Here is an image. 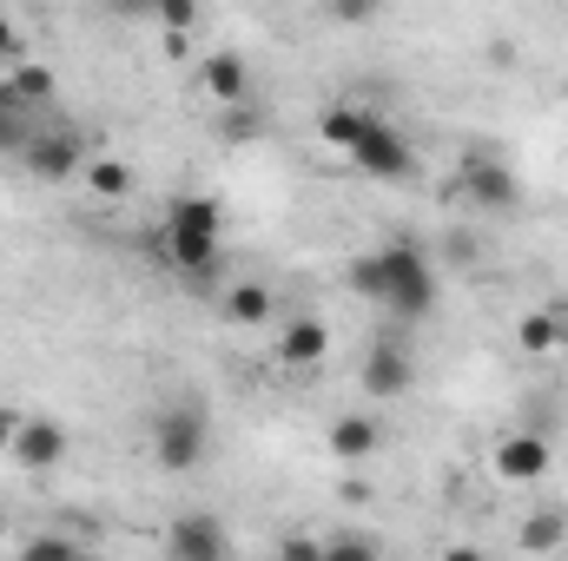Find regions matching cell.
Masks as SVG:
<instances>
[{
    "instance_id": "1",
    "label": "cell",
    "mask_w": 568,
    "mask_h": 561,
    "mask_svg": "<svg viewBox=\"0 0 568 561\" xmlns=\"http://www.w3.org/2000/svg\"><path fill=\"white\" fill-rule=\"evenodd\" d=\"M377 258H384V310L404 317V324H424L429 310H436V272H429V258L410 238L377 245Z\"/></svg>"
},
{
    "instance_id": "2",
    "label": "cell",
    "mask_w": 568,
    "mask_h": 561,
    "mask_svg": "<svg viewBox=\"0 0 568 561\" xmlns=\"http://www.w3.org/2000/svg\"><path fill=\"white\" fill-rule=\"evenodd\" d=\"M152 462L165 476H185V469L205 462V417L192 404H172V410L152 417Z\"/></svg>"
},
{
    "instance_id": "3",
    "label": "cell",
    "mask_w": 568,
    "mask_h": 561,
    "mask_svg": "<svg viewBox=\"0 0 568 561\" xmlns=\"http://www.w3.org/2000/svg\"><path fill=\"white\" fill-rule=\"evenodd\" d=\"M351 165L371 172V178H384V185H404V178H417V145L404 140L390 120H371L364 140L351 145Z\"/></svg>"
},
{
    "instance_id": "4",
    "label": "cell",
    "mask_w": 568,
    "mask_h": 561,
    "mask_svg": "<svg viewBox=\"0 0 568 561\" xmlns=\"http://www.w3.org/2000/svg\"><path fill=\"white\" fill-rule=\"evenodd\" d=\"M456 185H463V198H476L483 212H516V205H523V185H516V172H509V165H503L489 145H469V159H463Z\"/></svg>"
},
{
    "instance_id": "5",
    "label": "cell",
    "mask_w": 568,
    "mask_h": 561,
    "mask_svg": "<svg viewBox=\"0 0 568 561\" xmlns=\"http://www.w3.org/2000/svg\"><path fill=\"white\" fill-rule=\"evenodd\" d=\"M357 384H364V397H371V404H397V397H410V384H417V364H410V350H404V344L377 337V344L364 350V370H357Z\"/></svg>"
},
{
    "instance_id": "6",
    "label": "cell",
    "mask_w": 568,
    "mask_h": 561,
    "mask_svg": "<svg viewBox=\"0 0 568 561\" xmlns=\"http://www.w3.org/2000/svg\"><path fill=\"white\" fill-rule=\"evenodd\" d=\"M20 165L33 172V178H47V185H60V178H73V172H87V140L73 133V126H53V133H33L27 152H20Z\"/></svg>"
},
{
    "instance_id": "7",
    "label": "cell",
    "mask_w": 568,
    "mask_h": 561,
    "mask_svg": "<svg viewBox=\"0 0 568 561\" xmlns=\"http://www.w3.org/2000/svg\"><path fill=\"white\" fill-rule=\"evenodd\" d=\"M67 449H73L67 422H53V417H20L7 462H20V469H33V476H40V469H60V462H67Z\"/></svg>"
},
{
    "instance_id": "8",
    "label": "cell",
    "mask_w": 568,
    "mask_h": 561,
    "mask_svg": "<svg viewBox=\"0 0 568 561\" xmlns=\"http://www.w3.org/2000/svg\"><path fill=\"white\" fill-rule=\"evenodd\" d=\"M496 476L503 482H516V489H529V482H542L549 476V462H556V449H549V436L542 429H516V436H503L496 442Z\"/></svg>"
},
{
    "instance_id": "9",
    "label": "cell",
    "mask_w": 568,
    "mask_h": 561,
    "mask_svg": "<svg viewBox=\"0 0 568 561\" xmlns=\"http://www.w3.org/2000/svg\"><path fill=\"white\" fill-rule=\"evenodd\" d=\"M152 252H159V258H165L172 272H185V278H205V272L219 265V232H185V225H159Z\"/></svg>"
},
{
    "instance_id": "10",
    "label": "cell",
    "mask_w": 568,
    "mask_h": 561,
    "mask_svg": "<svg viewBox=\"0 0 568 561\" xmlns=\"http://www.w3.org/2000/svg\"><path fill=\"white\" fill-rule=\"evenodd\" d=\"M331 357V324L324 317H291L278 330V364L284 370H317Z\"/></svg>"
},
{
    "instance_id": "11",
    "label": "cell",
    "mask_w": 568,
    "mask_h": 561,
    "mask_svg": "<svg viewBox=\"0 0 568 561\" xmlns=\"http://www.w3.org/2000/svg\"><path fill=\"white\" fill-rule=\"evenodd\" d=\"M199 93H205L212 106L252 100V67H245V53H212V60L199 67Z\"/></svg>"
},
{
    "instance_id": "12",
    "label": "cell",
    "mask_w": 568,
    "mask_h": 561,
    "mask_svg": "<svg viewBox=\"0 0 568 561\" xmlns=\"http://www.w3.org/2000/svg\"><path fill=\"white\" fill-rule=\"evenodd\" d=\"M165 549L179 561H225L232 542H225V529H219L212 516H179V522L165 529Z\"/></svg>"
},
{
    "instance_id": "13",
    "label": "cell",
    "mask_w": 568,
    "mask_h": 561,
    "mask_svg": "<svg viewBox=\"0 0 568 561\" xmlns=\"http://www.w3.org/2000/svg\"><path fill=\"white\" fill-rule=\"evenodd\" d=\"M272 310H278V297H272L258 278L225 284V290H219V317H225V324H239V330H252V324H272Z\"/></svg>"
},
{
    "instance_id": "14",
    "label": "cell",
    "mask_w": 568,
    "mask_h": 561,
    "mask_svg": "<svg viewBox=\"0 0 568 561\" xmlns=\"http://www.w3.org/2000/svg\"><path fill=\"white\" fill-rule=\"evenodd\" d=\"M324 442H331V456H337V462H364V456H377L384 429H377V417H337Z\"/></svg>"
},
{
    "instance_id": "15",
    "label": "cell",
    "mask_w": 568,
    "mask_h": 561,
    "mask_svg": "<svg viewBox=\"0 0 568 561\" xmlns=\"http://www.w3.org/2000/svg\"><path fill=\"white\" fill-rule=\"evenodd\" d=\"M165 225L219 232V238H225V205H219V198H205V192H185V198H172V205H165Z\"/></svg>"
},
{
    "instance_id": "16",
    "label": "cell",
    "mask_w": 568,
    "mask_h": 561,
    "mask_svg": "<svg viewBox=\"0 0 568 561\" xmlns=\"http://www.w3.org/2000/svg\"><path fill=\"white\" fill-rule=\"evenodd\" d=\"M516 344H523L529 357H549V350H562L568 344V324L556 317V310H529V317L516 324Z\"/></svg>"
},
{
    "instance_id": "17",
    "label": "cell",
    "mask_w": 568,
    "mask_h": 561,
    "mask_svg": "<svg viewBox=\"0 0 568 561\" xmlns=\"http://www.w3.org/2000/svg\"><path fill=\"white\" fill-rule=\"evenodd\" d=\"M364 126H371V113H357V106H324L317 140L331 145V152H351V145L364 140Z\"/></svg>"
},
{
    "instance_id": "18",
    "label": "cell",
    "mask_w": 568,
    "mask_h": 561,
    "mask_svg": "<svg viewBox=\"0 0 568 561\" xmlns=\"http://www.w3.org/2000/svg\"><path fill=\"white\" fill-rule=\"evenodd\" d=\"M33 106L27 100H13V86L0 80V152H27V140H33V120H27Z\"/></svg>"
},
{
    "instance_id": "19",
    "label": "cell",
    "mask_w": 568,
    "mask_h": 561,
    "mask_svg": "<svg viewBox=\"0 0 568 561\" xmlns=\"http://www.w3.org/2000/svg\"><path fill=\"white\" fill-rule=\"evenodd\" d=\"M7 86H13V100L47 106V100H53V67H40V60H13V67H7Z\"/></svg>"
},
{
    "instance_id": "20",
    "label": "cell",
    "mask_w": 568,
    "mask_h": 561,
    "mask_svg": "<svg viewBox=\"0 0 568 561\" xmlns=\"http://www.w3.org/2000/svg\"><path fill=\"white\" fill-rule=\"evenodd\" d=\"M516 542H523V549H536V555H542V549H562V542H568V509H536V516L523 522V536H516Z\"/></svg>"
},
{
    "instance_id": "21",
    "label": "cell",
    "mask_w": 568,
    "mask_h": 561,
    "mask_svg": "<svg viewBox=\"0 0 568 561\" xmlns=\"http://www.w3.org/2000/svg\"><path fill=\"white\" fill-rule=\"evenodd\" d=\"M87 192L93 198H126L133 192V165L126 159H93L87 165Z\"/></svg>"
},
{
    "instance_id": "22",
    "label": "cell",
    "mask_w": 568,
    "mask_h": 561,
    "mask_svg": "<svg viewBox=\"0 0 568 561\" xmlns=\"http://www.w3.org/2000/svg\"><path fill=\"white\" fill-rule=\"evenodd\" d=\"M258 133H265V120H258V106H252V100L219 106V140H225V145H252Z\"/></svg>"
},
{
    "instance_id": "23",
    "label": "cell",
    "mask_w": 568,
    "mask_h": 561,
    "mask_svg": "<svg viewBox=\"0 0 568 561\" xmlns=\"http://www.w3.org/2000/svg\"><path fill=\"white\" fill-rule=\"evenodd\" d=\"M351 290H357V297H371V304H384V258H377V252L351 258Z\"/></svg>"
},
{
    "instance_id": "24",
    "label": "cell",
    "mask_w": 568,
    "mask_h": 561,
    "mask_svg": "<svg viewBox=\"0 0 568 561\" xmlns=\"http://www.w3.org/2000/svg\"><path fill=\"white\" fill-rule=\"evenodd\" d=\"M324 555L331 561H371V555H384V542H377V536H331Z\"/></svg>"
},
{
    "instance_id": "25",
    "label": "cell",
    "mask_w": 568,
    "mask_h": 561,
    "mask_svg": "<svg viewBox=\"0 0 568 561\" xmlns=\"http://www.w3.org/2000/svg\"><path fill=\"white\" fill-rule=\"evenodd\" d=\"M159 27L192 33V27H199V0H159Z\"/></svg>"
},
{
    "instance_id": "26",
    "label": "cell",
    "mask_w": 568,
    "mask_h": 561,
    "mask_svg": "<svg viewBox=\"0 0 568 561\" xmlns=\"http://www.w3.org/2000/svg\"><path fill=\"white\" fill-rule=\"evenodd\" d=\"M20 555H27V561H47V555H80V542H73V536H33V542H27Z\"/></svg>"
},
{
    "instance_id": "27",
    "label": "cell",
    "mask_w": 568,
    "mask_h": 561,
    "mask_svg": "<svg viewBox=\"0 0 568 561\" xmlns=\"http://www.w3.org/2000/svg\"><path fill=\"white\" fill-rule=\"evenodd\" d=\"M113 20H159V0H106Z\"/></svg>"
},
{
    "instance_id": "28",
    "label": "cell",
    "mask_w": 568,
    "mask_h": 561,
    "mask_svg": "<svg viewBox=\"0 0 568 561\" xmlns=\"http://www.w3.org/2000/svg\"><path fill=\"white\" fill-rule=\"evenodd\" d=\"M331 7V20H371L377 13V0H324Z\"/></svg>"
},
{
    "instance_id": "29",
    "label": "cell",
    "mask_w": 568,
    "mask_h": 561,
    "mask_svg": "<svg viewBox=\"0 0 568 561\" xmlns=\"http://www.w3.org/2000/svg\"><path fill=\"white\" fill-rule=\"evenodd\" d=\"M278 555H291V561H311V555H324V542H311V536H284V542H278Z\"/></svg>"
},
{
    "instance_id": "30",
    "label": "cell",
    "mask_w": 568,
    "mask_h": 561,
    "mask_svg": "<svg viewBox=\"0 0 568 561\" xmlns=\"http://www.w3.org/2000/svg\"><path fill=\"white\" fill-rule=\"evenodd\" d=\"M159 53H165V60H185V53H192V33H172V27H165V40H159Z\"/></svg>"
},
{
    "instance_id": "31",
    "label": "cell",
    "mask_w": 568,
    "mask_h": 561,
    "mask_svg": "<svg viewBox=\"0 0 568 561\" xmlns=\"http://www.w3.org/2000/svg\"><path fill=\"white\" fill-rule=\"evenodd\" d=\"M13 429H20V410H13V404H0V456L13 449Z\"/></svg>"
},
{
    "instance_id": "32",
    "label": "cell",
    "mask_w": 568,
    "mask_h": 561,
    "mask_svg": "<svg viewBox=\"0 0 568 561\" xmlns=\"http://www.w3.org/2000/svg\"><path fill=\"white\" fill-rule=\"evenodd\" d=\"M0 73H7V60H0Z\"/></svg>"
}]
</instances>
